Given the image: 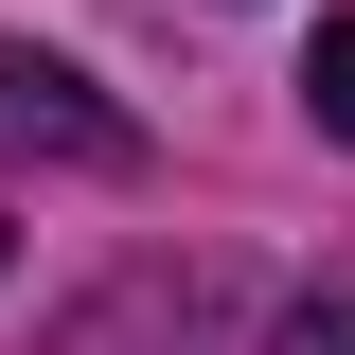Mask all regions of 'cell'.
Segmentation results:
<instances>
[{
	"instance_id": "1",
	"label": "cell",
	"mask_w": 355,
	"mask_h": 355,
	"mask_svg": "<svg viewBox=\"0 0 355 355\" xmlns=\"http://www.w3.org/2000/svg\"><path fill=\"white\" fill-rule=\"evenodd\" d=\"M284 302H266L249 266H125L107 302L53 320V355H266Z\"/></svg>"
},
{
	"instance_id": "2",
	"label": "cell",
	"mask_w": 355,
	"mask_h": 355,
	"mask_svg": "<svg viewBox=\"0 0 355 355\" xmlns=\"http://www.w3.org/2000/svg\"><path fill=\"white\" fill-rule=\"evenodd\" d=\"M0 160H36V178H125L142 125L71 71V53H18V36H0Z\"/></svg>"
},
{
	"instance_id": "3",
	"label": "cell",
	"mask_w": 355,
	"mask_h": 355,
	"mask_svg": "<svg viewBox=\"0 0 355 355\" xmlns=\"http://www.w3.org/2000/svg\"><path fill=\"white\" fill-rule=\"evenodd\" d=\"M302 107H320V142H355V18L302 36Z\"/></svg>"
},
{
	"instance_id": "4",
	"label": "cell",
	"mask_w": 355,
	"mask_h": 355,
	"mask_svg": "<svg viewBox=\"0 0 355 355\" xmlns=\"http://www.w3.org/2000/svg\"><path fill=\"white\" fill-rule=\"evenodd\" d=\"M266 355H355V302H284V338Z\"/></svg>"
}]
</instances>
